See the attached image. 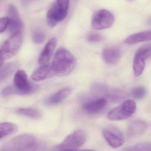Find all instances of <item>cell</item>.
I'll list each match as a JSON object with an SVG mask.
<instances>
[{"label":"cell","instance_id":"7","mask_svg":"<svg viewBox=\"0 0 151 151\" xmlns=\"http://www.w3.org/2000/svg\"><path fill=\"white\" fill-rule=\"evenodd\" d=\"M23 40L21 32L11 35L4 43L1 50L4 60L12 57L17 53L20 49Z\"/></svg>","mask_w":151,"mask_h":151},{"label":"cell","instance_id":"23","mask_svg":"<svg viewBox=\"0 0 151 151\" xmlns=\"http://www.w3.org/2000/svg\"><path fill=\"white\" fill-rule=\"evenodd\" d=\"M45 39V34L43 31L37 30L34 32L32 35V40L35 43L41 44L44 41Z\"/></svg>","mask_w":151,"mask_h":151},{"label":"cell","instance_id":"21","mask_svg":"<svg viewBox=\"0 0 151 151\" xmlns=\"http://www.w3.org/2000/svg\"><path fill=\"white\" fill-rule=\"evenodd\" d=\"M17 65L15 63H11L6 65L2 69H0V82L6 79L12 73Z\"/></svg>","mask_w":151,"mask_h":151},{"label":"cell","instance_id":"13","mask_svg":"<svg viewBox=\"0 0 151 151\" xmlns=\"http://www.w3.org/2000/svg\"><path fill=\"white\" fill-rule=\"evenodd\" d=\"M106 104L107 101L106 99L104 98H99L85 103L83 105V109L89 114H97L103 111Z\"/></svg>","mask_w":151,"mask_h":151},{"label":"cell","instance_id":"4","mask_svg":"<svg viewBox=\"0 0 151 151\" xmlns=\"http://www.w3.org/2000/svg\"><path fill=\"white\" fill-rule=\"evenodd\" d=\"M70 0H57L47 13V22L49 26L55 27L59 22L66 17L68 13Z\"/></svg>","mask_w":151,"mask_h":151},{"label":"cell","instance_id":"10","mask_svg":"<svg viewBox=\"0 0 151 151\" xmlns=\"http://www.w3.org/2000/svg\"><path fill=\"white\" fill-rule=\"evenodd\" d=\"M103 135L106 142L113 148H119L124 143L123 134L115 127L110 126L105 128L103 130Z\"/></svg>","mask_w":151,"mask_h":151},{"label":"cell","instance_id":"17","mask_svg":"<svg viewBox=\"0 0 151 151\" xmlns=\"http://www.w3.org/2000/svg\"><path fill=\"white\" fill-rule=\"evenodd\" d=\"M150 40H151V30L131 35L125 40L124 42L131 45Z\"/></svg>","mask_w":151,"mask_h":151},{"label":"cell","instance_id":"20","mask_svg":"<svg viewBox=\"0 0 151 151\" xmlns=\"http://www.w3.org/2000/svg\"><path fill=\"white\" fill-rule=\"evenodd\" d=\"M8 27L11 35L18 32H21L22 23L21 20L9 19Z\"/></svg>","mask_w":151,"mask_h":151},{"label":"cell","instance_id":"24","mask_svg":"<svg viewBox=\"0 0 151 151\" xmlns=\"http://www.w3.org/2000/svg\"><path fill=\"white\" fill-rule=\"evenodd\" d=\"M8 17L9 19H20L19 14L16 7L13 4H10L8 8Z\"/></svg>","mask_w":151,"mask_h":151},{"label":"cell","instance_id":"5","mask_svg":"<svg viewBox=\"0 0 151 151\" xmlns=\"http://www.w3.org/2000/svg\"><path fill=\"white\" fill-rule=\"evenodd\" d=\"M87 139L86 133L81 129L76 130L68 135L63 142L56 145L53 150H75L81 148Z\"/></svg>","mask_w":151,"mask_h":151},{"label":"cell","instance_id":"1","mask_svg":"<svg viewBox=\"0 0 151 151\" xmlns=\"http://www.w3.org/2000/svg\"><path fill=\"white\" fill-rule=\"evenodd\" d=\"M55 76H66L75 68L76 61L74 56L65 48H59L55 53L51 63Z\"/></svg>","mask_w":151,"mask_h":151},{"label":"cell","instance_id":"18","mask_svg":"<svg viewBox=\"0 0 151 151\" xmlns=\"http://www.w3.org/2000/svg\"><path fill=\"white\" fill-rule=\"evenodd\" d=\"M17 130V125L10 122L0 123V140L5 137L16 133Z\"/></svg>","mask_w":151,"mask_h":151},{"label":"cell","instance_id":"11","mask_svg":"<svg viewBox=\"0 0 151 151\" xmlns=\"http://www.w3.org/2000/svg\"><path fill=\"white\" fill-rule=\"evenodd\" d=\"M57 43V40L55 37L51 38L47 43L39 56L38 62L40 64H45L49 61L56 47Z\"/></svg>","mask_w":151,"mask_h":151},{"label":"cell","instance_id":"3","mask_svg":"<svg viewBox=\"0 0 151 151\" xmlns=\"http://www.w3.org/2000/svg\"><path fill=\"white\" fill-rule=\"evenodd\" d=\"M37 139L32 135L24 134L16 137L4 144L0 151L32 150L37 147Z\"/></svg>","mask_w":151,"mask_h":151},{"label":"cell","instance_id":"27","mask_svg":"<svg viewBox=\"0 0 151 151\" xmlns=\"http://www.w3.org/2000/svg\"><path fill=\"white\" fill-rule=\"evenodd\" d=\"M4 60V58L3 55L1 51L0 50V69H1Z\"/></svg>","mask_w":151,"mask_h":151},{"label":"cell","instance_id":"2","mask_svg":"<svg viewBox=\"0 0 151 151\" xmlns=\"http://www.w3.org/2000/svg\"><path fill=\"white\" fill-rule=\"evenodd\" d=\"M14 85L8 86L2 91L4 96L12 95H26L34 93L37 91L38 86L30 83L28 80L27 75L23 70L16 72L13 79Z\"/></svg>","mask_w":151,"mask_h":151},{"label":"cell","instance_id":"26","mask_svg":"<svg viewBox=\"0 0 151 151\" xmlns=\"http://www.w3.org/2000/svg\"><path fill=\"white\" fill-rule=\"evenodd\" d=\"M9 19L8 17L0 18V33H3L8 27Z\"/></svg>","mask_w":151,"mask_h":151},{"label":"cell","instance_id":"22","mask_svg":"<svg viewBox=\"0 0 151 151\" xmlns=\"http://www.w3.org/2000/svg\"><path fill=\"white\" fill-rule=\"evenodd\" d=\"M146 90L142 86H138L133 89L131 91V95L135 99L141 100L145 97L146 95Z\"/></svg>","mask_w":151,"mask_h":151},{"label":"cell","instance_id":"12","mask_svg":"<svg viewBox=\"0 0 151 151\" xmlns=\"http://www.w3.org/2000/svg\"><path fill=\"white\" fill-rule=\"evenodd\" d=\"M55 76V74L51 64H46L42 65L33 73L32 79L35 81H39Z\"/></svg>","mask_w":151,"mask_h":151},{"label":"cell","instance_id":"28","mask_svg":"<svg viewBox=\"0 0 151 151\" xmlns=\"http://www.w3.org/2000/svg\"><path fill=\"white\" fill-rule=\"evenodd\" d=\"M147 23H148V25H151V17H150L149 18L148 21H147Z\"/></svg>","mask_w":151,"mask_h":151},{"label":"cell","instance_id":"14","mask_svg":"<svg viewBox=\"0 0 151 151\" xmlns=\"http://www.w3.org/2000/svg\"><path fill=\"white\" fill-rule=\"evenodd\" d=\"M121 56V52L118 48H107L103 50L102 57L104 62L108 64H117Z\"/></svg>","mask_w":151,"mask_h":151},{"label":"cell","instance_id":"25","mask_svg":"<svg viewBox=\"0 0 151 151\" xmlns=\"http://www.w3.org/2000/svg\"><path fill=\"white\" fill-rule=\"evenodd\" d=\"M87 39L89 42L98 43L104 40V37L99 34L91 33L88 35Z\"/></svg>","mask_w":151,"mask_h":151},{"label":"cell","instance_id":"19","mask_svg":"<svg viewBox=\"0 0 151 151\" xmlns=\"http://www.w3.org/2000/svg\"><path fill=\"white\" fill-rule=\"evenodd\" d=\"M17 112L20 115L35 119L40 118L41 116L40 113L38 110L32 108H19L17 110Z\"/></svg>","mask_w":151,"mask_h":151},{"label":"cell","instance_id":"8","mask_svg":"<svg viewBox=\"0 0 151 151\" xmlns=\"http://www.w3.org/2000/svg\"><path fill=\"white\" fill-rule=\"evenodd\" d=\"M114 21V16L110 11L106 9L99 10L92 16L91 26L95 30H103L111 27Z\"/></svg>","mask_w":151,"mask_h":151},{"label":"cell","instance_id":"9","mask_svg":"<svg viewBox=\"0 0 151 151\" xmlns=\"http://www.w3.org/2000/svg\"><path fill=\"white\" fill-rule=\"evenodd\" d=\"M151 55V43L140 47L136 53L133 61V67L135 76L139 77L142 74L145 61Z\"/></svg>","mask_w":151,"mask_h":151},{"label":"cell","instance_id":"16","mask_svg":"<svg viewBox=\"0 0 151 151\" xmlns=\"http://www.w3.org/2000/svg\"><path fill=\"white\" fill-rule=\"evenodd\" d=\"M148 125L145 121L137 120L131 123L128 129V134L131 137H137L142 134L147 129Z\"/></svg>","mask_w":151,"mask_h":151},{"label":"cell","instance_id":"15","mask_svg":"<svg viewBox=\"0 0 151 151\" xmlns=\"http://www.w3.org/2000/svg\"><path fill=\"white\" fill-rule=\"evenodd\" d=\"M71 91L70 88L62 89L49 98L46 101V104L50 105L58 104L65 100L71 93Z\"/></svg>","mask_w":151,"mask_h":151},{"label":"cell","instance_id":"6","mask_svg":"<svg viewBox=\"0 0 151 151\" xmlns=\"http://www.w3.org/2000/svg\"><path fill=\"white\" fill-rule=\"evenodd\" d=\"M136 109L135 102L129 99L110 111L108 114V118L114 121L123 120L131 117L135 113Z\"/></svg>","mask_w":151,"mask_h":151}]
</instances>
